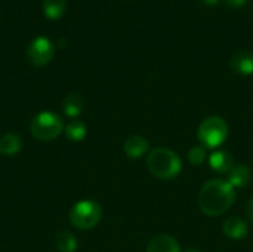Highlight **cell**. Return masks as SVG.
Here are the masks:
<instances>
[{
    "instance_id": "18",
    "label": "cell",
    "mask_w": 253,
    "mask_h": 252,
    "mask_svg": "<svg viewBox=\"0 0 253 252\" xmlns=\"http://www.w3.org/2000/svg\"><path fill=\"white\" fill-rule=\"evenodd\" d=\"M206 157H208V154H206V147H203V146H194V147H191L190 151H188V160H190V163L194 165V166L203 165L205 160H206Z\"/></svg>"
},
{
    "instance_id": "7",
    "label": "cell",
    "mask_w": 253,
    "mask_h": 252,
    "mask_svg": "<svg viewBox=\"0 0 253 252\" xmlns=\"http://www.w3.org/2000/svg\"><path fill=\"white\" fill-rule=\"evenodd\" d=\"M230 68L240 76L253 74V50L242 49L234 52L230 58Z\"/></svg>"
},
{
    "instance_id": "14",
    "label": "cell",
    "mask_w": 253,
    "mask_h": 252,
    "mask_svg": "<svg viewBox=\"0 0 253 252\" xmlns=\"http://www.w3.org/2000/svg\"><path fill=\"white\" fill-rule=\"evenodd\" d=\"M21 147H22V141L13 132H7L0 138V153H3L4 156H13L19 153Z\"/></svg>"
},
{
    "instance_id": "8",
    "label": "cell",
    "mask_w": 253,
    "mask_h": 252,
    "mask_svg": "<svg viewBox=\"0 0 253 252\" xmlns=\"http://www.w3.org/2000/svg\"><path fill=\"white\" fill-rule=\"evenodd\" d=\"M145 252H181L178 241L170 235H157L147 244Z\"/></svg>"
},
{
    "instance_id": "16",
    "label": "cell",
    "mask_w": 253,
    "mask_h": 252,
    "mask_svg": "<svg viewBox=\"0 0 253 252\" xmlns=\"http://www.w3.org/2000/svg\"><path fill=\"white\" fill-rule=\"evenodd\" d=\"M56 248L59 252H74L77 248V241H76V236L67 230L58 233L56 236Z\"/></svg>"
},
{
    "instance_id": "10",
    "label": "cell",
    "mask_w": 253,
    "mask_h": 252,
    "mask_svg": "<svg viewBox=\"0 0 253 252\" xmlns=\"http://www.w3.org/2000/svg\"><path fill=\"white\" fill-rule=\"evenodd\" d=\"M222 230H224V235L228 238V239H233V241H242L248 236V224L239 218V217H230L224 221V226H222Z\"/></svg>"
},
{
    "instance_id": "11",
    "label": "cell",
    "mask_w": 253,
    "mask_h": 252,
    "mask_svg": "<svg viewBox=\"0 0 253 252\" xmlns=\"http://www.w3.org/2000/svg\"><path fill=\"white\" fill-rule=\"evenodd\" d=\"M209 165L211 168L215 171V172H219V174H228L233 166H234V162H233V157L228 151H224V150H218V151H213L211 156H209Z\"/></svg>"
},
{
    "instance_id": "22",
    "label": "cell",
    "mask_w": 253,
    "mask_h": 252,
    "mask_svg": "<svg viewBox=\"0 0 253 252\" xmlns=\"http://www.w3.org/2000/svg\"><path fill=\"white\" fill-rule=\"evenodd\" d=\"M184 252H200L199 250H193V248H190V250H187V251H184Z\"/></svg>"
},
{
    "instance_id": "19",
    "label": "cell",
    "mask_w": 253,
    "mask_h": 252,
    "mask_svg": "<svg viewBox=\"0 0 253 252\" xmlns=\"http://www.w3.org/2000/svg\"><path fill=\"white\" fill-rule=\"evenodd\" d=\"M224 3L231 9H240L248 3V0H224Z\"/></svg>"
},
{
    "instance_id": "5",
    "label": "cell",
    "mask_w": 253,
    "mask_h": 252,
    "mask_svg": "<svg viewBox=\"0 0 253 252\" xmlns=\"http://www.w3.org/2000/svg\"><path fill=\"white\" fill-rule=\"evenodd\" d=\"M102 217L101 206L93 201H80L70 211V221L76 229L90 230L93 229Z\"/></svg>"
},
{
    "instance_id": "1",
    "label": "cell",
    "mask_w": 253,
    "mask_h": 252,
    "mask_svg": "<svg viewBox=\"0 0 253 252\" xmlns=\"http://www.w3.org/2000/svg\"><path fill=\"white\" fill-rule=\"evenodd\" d=\"M236 201L234 187L227 180H209L199 192L200 211L208 217L225 214Z\"/></svg>"
},
{
    "instance_id": "13",
    "label": "cell",
    "mask_w": 253,
    "mask_h": 252,
    "mask_svg": "<svg viewBox=\"0 0 253 252\" xmlns=\"http://www.w3.org/2000/svg\"><path fill=\"white\" fill-rule=\"evenodd\" d=\"M252 172L249 166L246 165H234L233 169L228 172V183L236 189V187H245L251 183Z\"/></svg>"
},
{
    "instance_id": "20",
    "label": "cell",
    "mask_w": 253,
    "mask_h": 252,
    "mask_svg": "<svg viewBox=\"0 0 253 252\" xmlns=\"http://www.w3.org/2000/svg\"><path fill=\"white\" fill-rule=\"evenodd\" d=\"M246 215H248L249 221L253 224V196L249 199V202H248V206H246Z\"/></svg>"
},
{
    "instance_id": "21",
    "label": "cell",
    "mask_w": 253,
    "mask_h": 252,
    "mask_svg": "<svg viewBox=\"0 0 253 252\" xmlns=\"http://www.w3.org/2000/svg\"><path fill=\"white\" fill-rule=\"evenodd\" d=\"M205 4H208V6H215V4H218L219 3V0H202Z\"/></svg>"
},
{
    "instance_id": "9",
    "label": "cell",
    "mask_w": 253,
    "mask_h": 252,
    "mask_svg": "<svg viewBox=\"0 0 253 252\" xmlns=\"http://www.w3.org/2000/svg\"><path fill=\"white\" fill-rule=\"evenodd\" d=\"M148 140H145L141 135H132L125 141L123 151L129 159H139L148 151Z\"/></svg>"
},
{
    "instance_id": "3",
    "label": "cell",
    "mask_w": 253,
    "mask_h": 252,
    "mask_svg": "<svg viewBox=\"0 0 253 252\" xmlns=\"http://www.w3.org/2000/svg\"><path fill=\"white\" fill-rule=\"evenodd\" d=\"M199 141L206 149H216L228 138V125L219 116L206 117L197 129Z\"/></svg>"
},
{
    "instance_id": "6",
    "label": "cell",
    "mask_w": 253,
    "mask_h": 252,
    "mask_svg": "<svg viewBox=\"0 0 253 252\" xmlns=\"http://www.w3.org/2000/svg\"><path fill=\"white\" fill-rule=\"evenodd\" d=\"M55 55V46L50 39L47 37H37L34 39L28 49H27V58L31 65L34 67H44L47 65Z\"/></svg>"
},
{
    "instance_id": "4",
    "label": "cell",
    "mask_w": 253,
    "mask_h": 252,
    "mask_svg": "<svg viewBox=\"0 0 253 252\" xmlns=\"http://www.w3.org/2000/svg\"><path fill=\"white\" fill-rule=\"evenodd\" d=\"M62 129V119L50 111L39 113L30 123V132L39 141H52L61 135Z\"/></svg>"
},
{
    "instance_id": "2",
    "label": "cell",
    "mask_w": 253,
    "mask_h": 252,
    "mask_svg": "<svg viewBox=\"0 0 253 252\" xmlns=\"http://www.w3.org/2000/svg\"><path fill=\"white\" fill-rule=\"evenodd\" d=\"M147 168L159 180H173L179 175L182 163L179 156L166 147H157L147 156Z\"/></svg>"
},
{
    "instance_id": "17",
    "label": "cell",
    "mask_w": 253,
    "mask_h": 252,
    "mask_svg": "<svg viewBox=\"0 0 253 252\" xmlns=\"http://www.w3.org/2000/svg\"><path fill=\"white\" fill-rule=\"evenodd\" d=\"M65 135L71 141H80L86 137V126L80 120H73L65 126Z\"/></svg>"
},
{
    "instance_id": "15",
    "label": "cell",
    "mask_w": 253,
    "mask_h": 252,
    "mask_svg": "<svg viewBox=\"0 0 253 252\" xmlns=\"http://www.w3.org/2000/svg\"><path fill=\"white\" fill-rule=\"evenodd\" d=\"M43 12L52 21L61 19L65 13V0H44Z\"/></svg>"
},
{
    "instance_id": "12",
    "label": "cell",
    "mask_w": 253,
    "mask_h": 252,
    "mask_svg": "<svg viewBox=\"0 0 253 252\" xmlns=\"http://www.w3.org/2000/svg\"><path fill=\"white\" fill-rule=\"evenodd\" d=\"M62 108L68 117H77L79 114H82V111L84 108V100H83L82 94H79V92L68 94L62 101Z\"/></svg>"
}]
</instances>
